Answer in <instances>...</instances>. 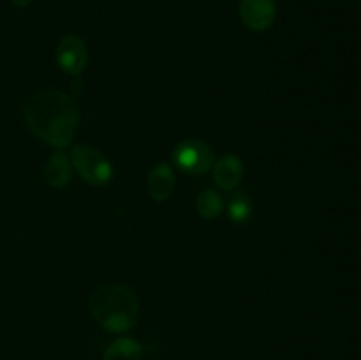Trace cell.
Returning a JSON list of instances; mask_svg holds the SVG:
<instances>
[{
	"instance_id": "10",
	"label": "cell",
	"mask_w": 361,
	"mask_h": 360,
	"mask_svg": "<svg viewBox=\"0 0 361 360\" xmlns=\"http://www.w3.org/2000/svg\"><path fill=\"white\" fill-rule=\"evenodd\" d=\"M143 346L130 337H120L113 341L106 349L102 360H141Z\"/></svg>"
},
{
	"instance_id": "1",
	"label": "cell",
	"mask_w": 361,
	"mask_h": 360,
	"mask_svg": "<svg viewBox=\"0 0 361 360\" xmlns=\"http://www.w3.org/2000/svg\"><path fill=\"white\" fill-rule=\"evenodd\" d=\"M28 129L55 148H66L76 136L80 109L71 95L60 90H41L23 102Z\"/></svg>"
},
{
	"instance_id": "9",
	"label": "cell",
	"mask_w": 361,
	"mask_h": 360,
	"mask_svg": "<svg viewBox=\"0 0 361 360\" xmlns=\"http://www.w3.org/2000/svg\"><path fill=\"white\" fill-rule=\"evenodd\" d=\"M176 180L175 172L168 162H157L148 173L147 179V191L154 201H168L171 198L173 191H175Z\"/></svg>"
},
{
	"instance_id": "2",
	"label": "cell",
	"mask_w": 361,
	"mask_h": 360,
	"mask_svg": "<svg viewBox=\"0 0 361 360\" xmlns=\"http://www.w3.org/2000/svg\"><path fill=\"white\" fill-rule=\"evenodd\" d=\"M88 311L95 323L113 334H123L136 325L140 299L129 286L106 282L95 286L88 295Z\"/></svg>"
},
{
	"instance_id": "7",
	"label": "cell",
	"mask_w": 361,
	"mask_h": 360,
	"mask_svg": "<svg viewBox=\"0 0 361 360\" xmlns=\"http://www.w3.org/2000/svg\"><path fill=\"white\" fill-rule=\"evenodd\" d=\"M42 176L53 189H63L66 186H69L71 179H73V164L63 148H56L55 152L49 154L42 166Z\"/></svg>"
},
{
	"instance_id": "5",
	"label": "cell",
	"mask_w": 361,
	"mask_h": 360,
	"mask_svg": "<svg viewBox=\"0 0 361 360\" xmlns=\"http://www.w3.org/2000/svg\"><path fill=\"white\" fill-rule=\"evenodd\" d=\"M240 20L243 27L254 32H264L277 20L275 0H240Z\"/></svg>"
},
{
	"instance_id": "6",
	"label": "cell",
	"mask_w": 361,
	"mask_h": 360,
	"mask_svg": "<svg viewBox=\"0 0 361 360\" xmlns=\"http://www.w3.org/2000/svg\"><path fill=\"white\" fill-rule=\"evenodd\" d=\"M56 64L62 73L69 76H78L85 71L88 62V49L83 39L78 35H66L56 46Z\"/></svg>"
},
{
	"instance_id": "8",
	"label": "cell",
	"mask_w": 361,
	"mask_h": 360,
	"mask_svg": "<svg viewBox=\"0 0 361 360\" xmlns=\"http://www.w3.org/2000/svg\"><path fill=\"white\" fill-rule=\"evenodd\" d=\"M243 172L245 168H243L242 159L235 154H226L219 161H215L214 168H212V176L219 189L231 191L242 182Z\"/></svg>"
},
{
	"instance_id": "4",
	"label": "cell",
	"mask_w": 361,
	"mask_h": 360,
	"mask_svg": "<svg viewBox=\"0 0 361 360\" xmlns=\"http://www.w3.org/2000/svg\"><path fill=\"white\" fill-rule=\"evenodd\" d=\"M171 159L176 168L187 175H204L214 168L215 152L207 141L189 138L173 148Z\"/></svg>"
},
{
	"instance_id": "11",
	"label": "cell",
	"mask_w": 361,
	"mask_h": 360,
	"mask_svg": "<svg viewBox=\"0 0 361 360\" xmlns=\"http://www.w3.org/2000/svg\"><path fill=\"white\" fill-rule=\"evenodd\" d=\"M222 208H224V200H222L217 191H201L196 200V210L201 217L207 219V221H212V219L219 217L222 214Z\"/></svg>"
},
{
	"instance_id": "13",
	"label": "cell",
	"mask_w": 361,
	"mask_h": 360,
	"mask_svg": "<svg viewBox=\"0 0 361 360\" xmlns=\"http://www.w3.org/2000/svg\"><path fill=\"white\" fill-rule=\"evenodd\" d=\"M11 4H13L16 9H27L32 4V0H11Z\"/></svg>"
},
{
	"instance_id": "12",
	"label": "cell",
	"mask_w": 361,
	"mask_h": 360,
	"mask_svg": "<svg viewBox=\"0 0 361 360\" xmlns=\"http://www.w3.org/2000/svg\"><path fill=\"white\" fill-rule=\"evenodd\" d=\"M228 214L229 219L233 222H238V224L249 221L250 215H252V200L247 196V193H238L233 196L228 208Z\"/></svg>"
},
{
	"instance_id": "3",
	"label": "cell",
	"mask_w": 361,
	"mask_h": 360,
	"mask_svg": "<svg viewBox=\"0 0 361 360\" xmlns=\"http://www.w3.org/2000/svg\"><path fill=\"white\" fill-rule=\"evenodd\" d=\"M71 164L81 179L94 187H106L113 180V164L99 148L78 143L71 148Z\"/></svg>"
}]
</instances>
